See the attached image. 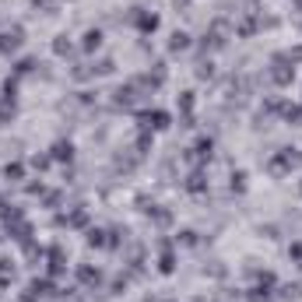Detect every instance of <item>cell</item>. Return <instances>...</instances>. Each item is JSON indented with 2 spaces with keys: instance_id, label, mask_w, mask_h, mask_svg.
<instances>
[{
  "instance_id": "3",
  "label": "cell",
  "mask_w": 302,
  "mask_h": 302,
  "mask_svg": "<svg viewBox=\"0 0 302 302\" xmlns=\"http://www.w3.org/2000/svg\"><path fill=\"white\" fill-rule=\"evenodd\" d=\"M186 39H190L186 32H176V35H172V49H186Z\"/></svg>"
},
{
  "instance_id": "2",
  "label": "cell",
  "mask_w": 302,
  "mask_h": 302,
  "mask_svg": "<svg viewBox=\"0 0 302 302\" xmlns=\"http://www.w3.org/2000/svg\"><path fill=\"white\" fill-rule=\"evenodd\" d=\"M98 46H102V32L95 28V32H88V35H84V49H98Z\"/></svg>"
},
{
  "instance_id": "1",
  "label": "cell",
  "mask_w": 302,
  "mask_h": 302,
  "mask_svg": "<svg viewBox=\"0 0 302 302\" xmlns=\"http://www.w3.org/2000/svg\"><path fill=\"white\" fill-rule=\"evenodd\" d=\"M18 42H21V28H14V32H4V35H0V49H18Z\"/></svg>"
}]
</instances>
